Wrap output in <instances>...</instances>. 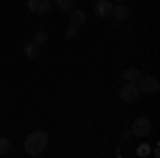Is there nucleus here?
I'll use <instances>...</instances> for the list:
<instances>
[{
    "instance_id": "ddd939ff",
    "label": "nucleus",
    "mask_w": 160,
    "mask_h": 158,
    "mask_svg": "<svg viewBox=\"0 0 160 158\" xmlns=\"http://www.w3.org/2000/svg\"><path fill=\"white\" fill-rule=\"evenodd\" d=\"M32 41H34L37 45H43V43L47 41V34H45V30H37V32H34V37H32Z\"/></svg>"
},
{
    "instance_id": "2eb2a0df",
    "label": "nucleus",
    "mask_w": 160,
    "mask_h": 158,
    "mask_svg": "<svg viewBox=\"0 0 160 158\" xmlns=\"http://www.w3.org/2000/svg\"><path fill=\"white\" fill-rule=\"evenodd\" d=\"M139 154H141V156H145V154H149V147L141 145V147H139Z\"/></svg>"
},
{
    "instance_id": "f8f14e48",
    "label": "nucleus",
    "mask_w": 160,
    "mask_h": 158,
    "mask_svg": "<svg viewBox=\"0 0 160 158\" xmlns=\"http://www.w3.org/2000/svg\"><path fill=\"white\" fill-rule=\"evenodd\" d=\"M9 150H11V141L7 137H0V156L9 154Z\"/></svg>"
},
{
    "instance_id": "7ed1b4c3",
    "label": "nucleus",
    "mask_w": 160,
    "mask_h": 158,
    "mask_svg": "<svg viewBox=\"0 0 160 158\" xmlns=\"http://www.w3.org/2000/svg\"><path fill=\"white\" fill-rule=\"evenodd\" d=\"M139 96H141V92H139L137 81H126L122 85V90H120V98H122L124 103H135Z\"/></svg>"
},
{
    "instance_id": "39448f33",
    "label": "nucleus",
    "mask_w": 160,
    "mask_h": 158,
    "mask_svg": "<svg viewBox=\"0 0 160 158\" xmlns=\"http://www.w3.org/2000/svg\"><path fill=\"white\" fill-rule=\"evenodd\" d=\"M28 9L34 15H47L51 9V2L49 0H28Z\"/></svg>"
},
{
    "instance_id": "9b49d317",
    "label": "nucleus",
    "mask_w": 160,
    "mask_h": 158,
    "mask_svg": "<svg viewBox=\"0 0 160 158\" xmlns=\"http://www.w3.org/2000/svg\"><path fill=\"white\" fill-rule=\"evenodd\" d=\"M122 75H124V79H126V81H137V79H139V75H141V71L132 66V69H126Z\"/></svg>"
},
{
    "instance_id": "f03ea898",
    "label": "nucleus",
    "mask_w": 160,
    "mask_h": 158,
    "mask_svg": "<svg viewBox=\"0 0 160 158\" xmlns=\"http://www.w3.org/2000/svg\"><path fill=\"white\" fill-rule=\"evenodd\" d=\"M137 85H139V92L141 94H156L160 90V84L158 79L154 77V75H139V79H137Z\"/></svg>"
},
{
    "instance_id": "20e7f679",
    "label": "nucleus",
    "mask_w": 160,
    "mask_h": 158,
    "mask_svg": "<svg viewBox=\"0 0 160 158\" xmlns=\"http://www.w3.org/2000/svg\"><path fill=\"white\" fill-rule=\"evenodd\" d=\"M130 133L135 135V137H148L152 133V122L148 118H137L132 122V128H130Z\"/></svg>"
},
{
    "instance_id": "1a4fd4ad",
    "label": "nucleus",
    "mask_w": 160,
    "mask_h": 158,
    "mask_svg": "<svg viewBox=\"0 0 160 158\" xmlns=\"http://www.w3.org/2000/svg\"><path fill=\"white\" fill-rule=\"evenodd\" d=\"M71 24L73 26H79L81 24H86V11H81V9H73L71 11Z\"/></svg>"
},
{
    "instance_id": "dca6fc26",
    "label": "nucleus",
    "mask_w": 160,
    "mask_h": 158,
    "mask_svg": "<svg viewBox=\"0 0 160 158\" xmlns=\"http://www.w3.org/2000/svg\"><path fill=\"white\" fill-rule=\"evenodd\" d=\"M115 2H126V0H115Z\"/></svg>"
},
{
    "instance_id": "423d86ee",
    "label": "nucleus",
    "mask_w": 160,
    "mask_h": 158,
    "mask_svg": "<svg viewBox=\"0 0 160 158\" xmlns=\"http://www.w3.org/2000/svg\"><path fill=\"white\" fill-rule=\"evenodd\" d=\"M111 15H113L118 22H124V19H128V15H130V9H128L124 2H118V7H111Z\"/></svg>"
},
{
    "instance_id": "0eeeda50",
    "label": "nucleus",
    "mask_w": 160,
    "mask_h": 158,
    "mask_svg": "<svg viewBox=\"0 0 160 158\" xmlns=\"http://www.w3.org/2000/svg\"><path fill=\"white\" fill-rule=\"evenodd\" d=\"M111 7H113L111 0H98V2H96V15L102 17V19L109 17V15H111Z\"/></svg>"
},
{
    "instance_id": "4468645a",
    "label": "nucleus",
    "mask_w": 160,
    "mask_h": 158,
    "mask_svg": "<svg viewBox=\"0 0 160 158\" xmlns=\"http://www.w3.org/2000/svg\"><path fill=\"white\" fill-rule=\"evenodd\" d=\"M64 34H66V38H71V41H73V38H77V26H68V28H66V32H64Z\"/></svg>"
},
{
    "instance_id": "f257e3e1",
    "label": "nucleus",
    "mask_w": 160,
    "mask_h": 158,
    "mask_svg": "<svg viewBox=\"0 0 160 158\" xmlns=\"http://www.w3.org/2000/svg\"><path fill=\"white\" fill-rule=\"evenodd\" d=\"M49 143V137L43 133V130H34V133L28 135V139H26V152L30 154V156H38V154H43L45 152V147Z\"/></svg>"
},
{
    "instance_id": "9d476101",
    "label": "nucleus",
    "mask_w": 160,
    "mask_h": 158,
    "mask_svg": "<svg viewBox=\"0 0 160 158\" xmlns=\"http://www.w3.org/2000/svg\"><path fill=\"white\" fill-rule=\"evenodd\" d=\"M75 7V0H56V9L60 13H71Z\"/></svg>"
},
{
    "instance_id": "6e6552de",
    "label": "nucleus",
    "mask_w": 160,
    "mask_h": 158,
    "mask_svg": "<svg viewBox=\"0 0 160 158\" xmlns=\"http://www.w3.org/2000/svg\"><path fill=\"white\" fill-rule=\"evenodd\" d=\"M24 54H26L28 60H34V58H38V54H41V45H37V43L32 41V43H28L24 47Z\"/></svg>"
}]
</instances>
